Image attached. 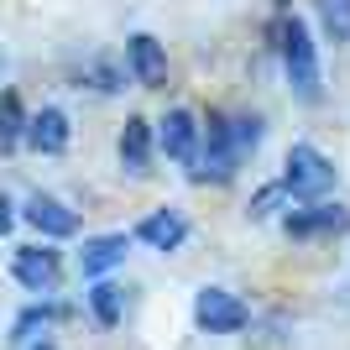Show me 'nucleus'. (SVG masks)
Returning a JSON list of instances; mask_svg holds the SVG:
<instances>
[{
	"label": "nucleus",
	"instance_id": "10",
	"mask_svg": "<svg viewBox=\"0 0 350 350\" xmlns=\"http://www.w3.org/2000/svg\"><path fill=\"white\" fill-rule=\"evenodd\" d=\"M21 146H27V152H37V157H63V152L73 146V120H68V110H63V105H42V110H31Z\"/></svg>",
	"mask_w": 350,
	"mask_h": 350
},
{
	"label": "nucleus",
	"instance_id": "6",
	"mask_svg": "<svg viewBox=\"0 0 350 350\" xmlns=\"http://www.w3.org/2000/svg\"><path fill=\"white\" fill-rule=\"evenodd\" d=\"M251 324V304L241 293L219 288V282H204L193 293V329L199 335H241Z\"/></svg>",
	"mask_w": 350,
	"mask_h": 350
},
{
	"label": "nucleus",
	"instance_id": "15",
	"mask_svg": "<svg viewBox=\"0 0 350 350\" xmlns=\"http://www.w3.org/2000/svg\"><path fill=\"white\" fill-rule=\"evenodd\" d=\"M58 319H68V304H53V298H31V304L11 319V345H31V340H42Z\"/></svg>",
	"mask_w": 350,
	"mask_h": 350
},
{
	"label": "nucleus",
	"instance_id": "8",
	"mask_svg": "<svg viewBox=\"0 0 350 350\" xmlns=\"http://www.w3.org/2000/svg\"><path fill=\"white\" fill-rule=\"evenodd\" d=\"M16 219L31 225V230L42 235V241H73L79 235V209H68L58 193H27L21 204H16Z\"/></svg>",
	"mask_w": 350,
	"mask_h": 350
},
{
	"label": "nucleus",
	"instance_id": "12",
	"mask_svg": "<svg viewBox=\"0 0 350 350\" xmlns=\"http://www.w3.org/2000/svg\"><path fill=\"white\" fill-rule=\"evenodd\" d=\"M126 73H131V84L142 89H167V47L152 37V31H131L126 37Z\"/></svg>",
	"mask_w": 350,
	"mask_h": 350
},
{
	"label": "nucleus",
	"instance_id": "9",
	"mask_svg": "<svg viewBox=\"0 0 350 350\" xmlns=\"http://www.w3.org/2000/svg\"><path fill=\"white\" fill-rule=\"evenodd\" d=\"M116 157H120V173L152 178L157 173V126L146 116H126V126L116 136Z\"/></svg>",
	"mask_w": 350,
	"mask_h": 350
},
{
	"label": "nucleus",
	"instance_id": "16",
	"mask_svg": "<svg viewBox=\"0 0 350 350\" xmlns=\"http://www.w3.org/2000/svg\"><path fill=\"white\" fill-rule=\"evenodd\" d=\"M126 63H116V58H89V63H79L73 68V89H89V94H120L126 89Z\"/></svg>",
	"mask_w": 350,
	"mask_h": 350
},
{
	"label": "nucleus",
	"instance_id": "1",
	"mask_svg": "<svg viewBox=\"0 0 350 350\" xmlns=\"http://www.w3.org/2000/svg\"><path fill=\"white\" fill-rule=\"evenodd\" d=\"M272 47H278L282 63V84L298 105H324V63H319V42H314V27H308L298 11H282L278 27H272Z\"/></svg>",
	"mask_w": 350,
	"mask_h": 350
},
{
	"label": "nucleus",
	"instance_id": "4",
	"mask_svg": "<svg viewBox=\"0 0 350 350\" xmlns=\"http://www.w3.org/2000/svg\"><path fill=\"white\" fill-rule=\"evenodd\" d=\"M282 235L288 241H335V235H350V209L340 199H308V204H288L278 215Z\"/></svg>",
	"mask_w": 350,
	"mask_h": 350
},
{
	"label": "nucleus",
	"instance_id": "20",
	"mask_svg": "<svg viewBox=\"0 0 350 350\" xmlns=\"http://www.w3.org/2000/svg\"><path fill=\"white\" fill-rule=\"evenodd\" d=\"M282 209H288V189H282L278 178H272V183H262V189L246 199V215H251V219H272V215H282Z\"/></svg>",
	"mask_w": 350,
	"mask_h": 350
},
{
	"label": "nucleus",
	"instance_id": "14",
	"mask_svg": "<svg viewBox=\"0 0 350 350\" xmlns=\"http://www.w3.org/2000/svg\"><path fill=\"white\" fill-rule=\"evenodd\" d=\"M126 288H120L116 278H94L84 288V308H89V319L100 324V329H120V319H126Z\"/></svg>",
	"mask_w": 350,
	"mask_h": 350
},
{
	"label": "nucleus",
	"instance_id": "2",
	"mask_svg": "<svg viewBox=\"0 0 350 350\" xmlns=\"http://www.w3.org/2000/svg\"><path fill=\"white\" fill-rule=\"evenodd\" d=\"M199 120H204V136H199V162H193L189 183H215V189H225V183H235L241 167H246L241 146H235L230 110H209V116H199Z\"/></svg>",
	"mask_w": 350,
	"mask_h": 350
},
{
	"label": "nucleus",
	"instance_id": "21",
	"mask_svg": "<svg viewBox=\"0 0 350 350\" xmlns=\"http://www.w3.org/2000/svg\"><path fill=\"white\" fill-rule=\"evenodd\" d=\"M11 225H16V199L0 193V235H11Z\"/></svg>",
	"mask_w": 350,
	"mask_h": 350
},
{
	"label": "nucleus",
	"instance_id": "7",
	"mask_svg": "<svg viewBox=\"0 0 350 350\" xmlns=\"http://www.w3.org/2000/svg\"><path fill=\"white\" fill-rule=\"evenodd\" d=\"M199 136H204V120L189 105H173L167 116L157 120V157H167L173 167H183V178L193 173L199 162Z\"/></svg>",
	"mask_w": 350,
	"mask_h": 350
},
{
	"label": "nucleus",
	"instance_id": "17",
	"mask_svg": "<svg viewBox=\"0 0 350 350\" xmlns=\"http://www.w3.org/2000/svg\"><path fill=\"white\" fill-rule=\"evenodd\" d=\"M27 105H21V94L16 89H0V157H11V152H21V136H27Z\"/></svg>",
	"mask_w": 350,
	"mask_h": 350
},
{
	"label": "nucleus",
	"instance_id": "13",
	"mask_svg": "<svg viewBox=\"0 0 350 350\" xmlns=\"http://www.w3.org/2000/svg\"><path fill=\"white\" fill-rule=\"evenodd\" d=\"M131 241H142L146 251H162V256H173V251L189 241V215H183V209H173V204L146 209V215L136 219Z\"/></svg>",
	"mask_w": 350,
	"mask_h": 350
},
{
	"label": "nucleus",
	"instance_id": "11",
	"mask_svg": "<svg viewBox=\"0 0 350 350\" xmlns=\"http://www.w3.org/2000/svg\"><path fill=\"white\" fill-rule=\"evenodd\" d=\"M131 256V235L126 230H100V235H84L79 246V278L94 282V278H116Z\"/></svg>",
	"mask_w": 350,
	"mask_h": 350
},
{
	"label": "nucleus",
	"instance_id": "23",
	"mask_svg": "<svg viewBox=\"0 0 350 350\" xmlns=\"http://www.w3.org/2000/svg\"><path fill=\"white\" fill-rule=\"evenodd\" d=\"M272 11H278V16H282V11H293V0H272Z\"/></svg>",
	"mask_w": 350,
	"mask_h": 350
},
{
	"label": "nucleus",
	"instance_id": "19",
	"mask_svg": "<svg viewBox=\"0 0 350 350\" xmlns=\"http://www.w3.org/2000/svg\"><path fill=\"white\" fill-rule=\"evenodd\" d=\"M230 126H235V146H241V157H256L267 142V116L262 110H230Z\"/></svg>",
	"mask_w": 350,
	"mask_h": 350
},
{
	"label": "nucleus",
	"instance_id": "5",
	"mask_svg": "<svg viewBox=\"0 0 350 350\" xmlns=\"http://www.w3.org/2000/svg\"><path fill=\"white\" fill-rule=\"evenodd\" d=\"M11 282L31 298H53L63 282V251L58 241H27L11 251Z\"/></svg>",
	"mask_w": 350,
	"mask_h": 350
},
{
	"label": "nucleus",
	"instance_id": "22",
	"mask_svg": "<svg viewBox=\"0 0 350 350\" xmlns=\"http://www.w3.org/2000/svg\"><path fill=\"white\" fill-rule=\"evenodd\" d=\"M21 350H53V340H31V345H21Z\"/></svg>",
	"mask_w": 350,
	"mask_h": 350
},
{
	"label": "nucleus",
	"instance_id": "3",
	"mask_svg": "<svg viewBox=\"0 0 350 350\" xmlns=\"http://www.w3.org/2000/svg\"><path fill=\"white\" fill-rule=\"evenodd\" d=\"M278 183L288 189V204H308V199H329L340 183V167L324 157L314 142H293L288 157H282Z\"/></svg>",
	"mask_w": 350,
	"mask_h": 350
},
{
	"label": "nucleus",
	"instance_id": "18",
	"mask_svg": "<svg viewBox=\"0 0 350 350\" xmlns=\"http://www.w3.org/2000/svg\"><path fill=\"white\" fill-rule=\"evenodd\" d=\"M314 5V21H319L324 42L350 47V0H308Z\"/></svg>",
	"mask_w": 350,
	"mask_h": 350
}]
</instances>
